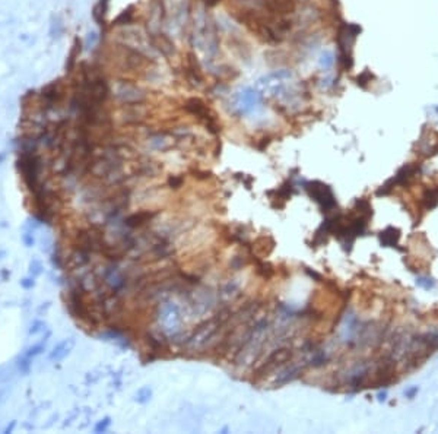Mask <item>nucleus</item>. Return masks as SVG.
<instances>
[{
	"instance_id": "dca6fc26",
	"label": "nucleus",
	"mask_w": 438,
	"mask_h": 434,
	"mask_svg": "<svg viewBox=\"0 0 438 434\" xmlns=\"http://www.w3.org/2000/svg\"><path fill=\"white\" fill-rule=\"evenodd\" d=\"M41 273H43V265H41V262H40V260H33V262L30 263V275L34 276V278H37V276H40Z\"/></svg>"
},
{
	"instance_id": "b1692460",
	"label": "nucleus",
	"mask_w": 438,
	"mask_h": 434,
	"mask_svg": "<svg viewBox=\"0 0 438 434\" xmlns=\"http://www.w3.org/2000/svg\"><path fill=\"white\" fill-rule=\"evenodd\" d=\"M181 183H183V179H181V177H171V179H169V184H171L172 187H180Z\"/></svg>"
},
{
	"instance_id": "20e7f679",
	"label": "nucleus",
	"mask_w": 438,
	"mask_h": 434,
	"mask_svg": "<svg viewBox=\"0 0 438 434\" xmlns=\"http://www.w3.org/2000/svg\"><path fill=\"white\" fill-rule=\"evenodd\" d=\"M292 357V351L288 348H282V350H276L273 354H270L268 357V360L257 368L256 376L257 377H265L266 374H269L272 371H275L278 367H281L284 363H287L288 360Z\"/></svg>"
},
{
	"instance_id": "aec40b11",
	"label": "nucleus",
	"mask_w": 438,
	"mask_h": 434,
	"mask_svg": "<svg viewBox=\"0 0 438 434\" xmlns=\"http://www.w3.org/2000/svg\"><path fill=\"white\" fill-rule=\"evenodd\" d=\"M132 12L130 11H127V12H123L120 17L117 18V24H129L130 21H132Z\"/></svg>"
},
{
	"instance_id": "39448f33",
	"label": "nucleus",
	"mask_w": 438,
	"mask_h": 434,
	"mask_svg": "<svg viewBox=\"0 0 438 434\" xmlns=\"http://www.w3.org/2000/svg\"><path fill=\"white\" fill-rule=\"evenodd\" d=\"M117 95L123 102H137V101L143 100V94L137 88L127 84H123L118 88Z\"/></svg>"
},
{
	"instance_id": "f03ea898",
	"label": "nucleus",
	"mask_w": 438,
	"mask_h": 434,
	"mask_svg": "<svg viewBox=\"0 0 438 434\" xmlns=\"http://www.w3.org/2000/svg\"><path fill=\"white\" fill-rule=\"evenodd\" d=\"M305 190L310 195V198H313L320 205L323 212H330L332 209L336 208L335 195L327 184L321 183V182H310V183L305 184Z\"/></svg>"
},
{
	"instance_id": "6ab92c4d",
	"label": "nucleus",
	"mask_w": 438,
	"mask_h": 434,
	"mask_svg": "<svg viewBox=\"0 0 438 434\" xmlns=\"http://www.w3.org/2000/svg\"><path fill=\"white\" fill-rule=\"evenodd\" d=\"M321 65L324 67H330L332 65H333V56H332V53H326V54H323V57H321Z\"/></svg>"
},
{
	"instance_id": "bb28decb",
	"label": "nucleus",
	"mask_w": 438,
	"mask_h": 434,
	"mask_svg": "<svg viewBox=\"0 0 438 434\" xmlns=\"http://www.w3.org/2000/svg\"><path fill=\"white\" fill-rule=\"evenodd\" d=\"M386 396H387V393H386V392H381V393L378 395V399H380V401H384Z\"/></svg>"
},
{
	"instance_id": "a878e982",
	"label": "nucleus",
	"mask_w": 438,
	"mask_h": 434,
	"mask_svg": "<svg viewBox=\"0 0 438 434\" xmlns=\"http://www.w3.org/2000/svg\"><path fill=\"white\" fill-rule=\"evenodd\" d=\"M203 2H204V3H206L207 6H215V5L218 3L219 0H203Z\"/></svg>"
},
{
	"instance_id": "6e6552de",
	"label": "nucleus",
	"mask_w": 438,
	"mask_h": 434,
	"mask_svg": "<svg viewBox=\"0 0 438 434\" xmlns=\"http://www.w3.org/2000/svg\"><path fill=\"white\" fill-rule=\"evenodd\" d=\"M275 249V240L270 235H262L253 243L254 253L260 256H269Z\"/></svg>"
},
{
	"instance_id": "7ed1b4c3",
	"label": "nucleus",
	"mask_w": 438,
	"mask_h": 434,
	"mask_svg": "<svg viewBox=\"0 0 438 434\" xmlns=\"http://www.w3.org/2000/svg\"><path fill=\"white\" fill-rule=\"evenodd\" d=\"M185 110L188 113H191L193 116H197L199 118H202L203 121L206 123L207 129L212 130L213 133H218V124L215 117L210 114L209 108L206 107V104L199 98H191L185 102Z\"/></svg>"
},
{
	"instance_id": "4468645a",
	"label": "nucleus",
	"mask_w": 438,
	"mask_h": 434,
	"mask_svg": "<svg viewBox=\"0 0 438 434\" xmlns=\"http://www.w3.org/2000/svg\"><path fill=\"white\" fill-rule=\"evenodd\" d=\"M416 285L428 291V290H432L435 286V281L432 278H429V276H418L416 278Z\"/></svg>"
},
{
	"instance_id": "a211bd4d",
	"label": "nucleus",
	"mask_w": 438,
	"mask_h": 434,
	"mask_svg": "<svg viewBox=\"0 0 438 434\" xmlns=\"http://www.w3.org/2000/svg\"><path fill=\"white\" fill-rule=\"evenodd\" d=\"M43 329H46V323L44 322H41V320H34L33 323H31V326H30V335H35L38 334V332H41Z\"/></svg>"
},
{
	"instance_id": "393cba45",
	"label": "nucleus",
	"mask_w": 438,
	"mask_h": 434,
	"mask_svg": "<svg viewBox=\"0 0 438 434\" xmlns=\"http://www.w3.org/2000/svg\"><path fill=\"white\" fill-rule=\"evenodd\" d=\"M15 427H17V421H11V424H9V425H8L6 428H5V431H3V433H5V434L12 433Z\"/></svg>"
},
{
	"instance_id": "0eeeda50",
	"label": "nucleus",
	"mask_w": 438,
	"mask_h": 434,
	"mask_svg": "<svg viewBox=\"0 0 438 434\" xmlns=\"http://www.w3.org/2000/svg\"><path fill=\"white\" fill-rule=\"evenodd\" d=\"M421 206L425 211H431L438 206V186L426 187L421 196Z\"/></svg>"
},
{
	"instance_id": "2eb2a0df",
	"label": "nucleus",
	"mask_w": 438,
	"mask_h": 434,
	"mask_svg": "<svg viewBox=\"0 0 438 434\" xmlns=\"http://www.w3.org/2000/svg\"><path fill=\"white\" fill-rule=\"evenodd\" d=\"M44 342H41V344H37V345H33V347H30L28 350L25 351V354L24 355H27V357H30V358H34V357H37V355H40L43 351H44Z\"/></svg>"
},
{
	"instance_id": "ddd939ff",
	"label": "nucleus",
	"mask_w": 438,
	"mask_h": 434,
	"mask_svg": "<svg viewBox=\"0 0 438 434\" xmlns=\"http://www.w3.org/2000/svg\"><path fill=\"white\" fill-rule=\"evenodd\" d=\"M257 272L263 276V278H270L273 273H275V267L272 266L270 263H266V262H260L259 266H257Z\"/></svg>"
},
{
	"instance_id": "412c9836",
	"label": "nucleus",
	"mask_w": 438,
	"mask_h": 434,
	"mask_svg": "<svg viewBox=\"0 0 438 434\" xmlns=\"http://www.w3.org/2000/svg\"><path fill=\"white\" fill-rule=\"evenodd\" d=\"M34 285H35L34 276H31V275H30V278H24V279L21 281V286L25 288V290H31Z\"/></svg>"
},
{
	"instance_id": "f3484780",
	"label": "nucleus",
	"mask_w": 438,
	"mask_h": 434,
	"mask_svg": "<svg viewBox=\"0 0 438 434\" xmlns=\"http://www.w3.org/2000/svg\"><path fill=\"white\" fill-rule=\"evenodd\" d=\"M22 241L27 247H33L35 244V237L33 230H27L25 233L22 234Z\"/></svg>"
},
{
	"instance_id": "1a4fd4ad",
	"label": "nucleus",
	"mask_w": 438,
	"mask_h": 434,
	"mask_svg": "<svg viewBox=\"0 0 438 434\" xmlns=\"http://www.w3.org/2000/svg\"><path fill=\"white\" fill-rule=\"evenodd\" d=\"M380 241L384 247H397L400 241V230L394 227H387L380 234Z\"/></svg>"
},
{
	"instance_id": "f8f14e48",
	"label": "nucleus",
	"mask_w": 438,
	"mask_h": 434,
	"mask_svg": "<svg viewBox=\"0 0 438 434\" xmlns=\"http://www.w3.org/2000/svg\"><path fill=\"white\" fill-rule=\"evenodd\" d=\"M33 361V358H30V357H27V355H22L19 360H18L17 366H18V370L21 371V373H24V374H28L30 373V370H31V363Z\"/></svg>"
},
{
	"instance_id": "5701e85b",
	"label": "nucleus",
	"mask_w": 438,
	"mask_h": 434,
	"mask_svg": "<svg viewBox=\"0 0 438 434\" xmlns=\"http://www.w3.org/2000/svg\"><path fill=\"white\" fill-rule=\"evenodd\" d=\"M418 393V386H412V387H409V389H406L404 390V395L407 396V398H415V395Z\"/></svg>"
},
{
	"instance_id": "9b49d317",
	"label": "nucleus",
	"mask_w": 438,
	"mask_h": 434,
	"mask_svg": "<svg viewBox=\"0 0 438 434\" xmlns=\"http://www.w3.org/2000/svg\"><path fill=\"white\" fill-rule=\"evenodd\" d=\"M153 44H155V47H158V50L162 51L165 56H169L171 53H174V44L164 34H159V35L153 37Z\"/></svg>"
},
{
	"instance_id": "9d476101",
	"label": "nucleus",
	"mask_w": 438,
	"mask_h": 434,
	"mask_svg": "<svg viewBox=\"0 0 438 434\" xmlns=\"http://www.w3.org/2000/svg\"><path fill=\"white\" fill-rule=\"evenodd\" d=\"M73 345H75V341L72 338L65 339L63 342H60L59 345L54 347V350L50 352L49 358H50L51 361H60V360H63L69 352H70V350L73 348Z\"/></svg>"
},
{
	"instance_id": "423d86ee",
	"label": "nucleus",
	"mask_w": 438,
	"mask_h": 434,
	"mask_svg": "<svg viewBox=\"0 0 438 434\" xmlns=\"http://www.w3.org/2000/svg\"><path fill=\"white\" fill-rule=\"evenodd\" d=\"M155 215H156V212H153V211H139V212L132 214L130 217L126 218L124 222H126V225L130 227V228H137V227H142V225H145L146 222L152 221V219L155 218Z\"/></svg>"
},
{
	"instance_id": "4be33fe9",
	"label": "nucleus",
	"mask_w": 438,
	"mask_h": 434,
	"mask_svg": "<svg viewBox=\"0 0 438 434\" xmlns=\"http://www.w3.org/2000/svg\"><path fill=\"white\" fill-rule=\"evenodd\" d=\"M108 425H110V418H105V419H104L102 422H100V424L97 425L95 431H97V433H100V431H105Z\"/></svg>"
},
{
	"instance_id": "f257e3e1",
	"label": "nucleus",
	"mask_w": 438,
	"mask_h": 434,
	"mask_svg": "<svg viewBox=\"0 0 438 434\" xmlns=\"http://www.w3.org/2000/svg\"><path fill=\"white\" fill-rule=\"evenodd\" d=\"M18 168L31 193L38 192L44 186V183L41 182L43 164L35 151H22L21 158L18 160Z\"/></svg>"
}]
</instances>
